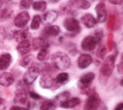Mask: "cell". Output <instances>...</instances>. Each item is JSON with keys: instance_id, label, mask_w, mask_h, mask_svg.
<instances>
[{"instance_id": "cell-1", "label": "cell", "mask_w": 123, "mask_h": 110, "mask_svg": "<svg viewBox=\"0 0 123 110\" xmlns=\"http://www.w3.org/2000/svg\"><path fill=\"white\" fill-rule=\"evenodd\" d=\"M115 61L114 55H110L105 59L99 72V80L101 84L104 85L107 82L114 69Z\"/></svg>"}, {"instance_id": "cell-2", "label": "cell", "mask_w": 123, "mask_h": 110, "mask_svg": "<svg viewBox=\"0 0 123 110\" xmlns=\"http://www.w3.org/2000/svg\"><path fill=\"white\" fill-rule=\"evenodd\" d=\"M51 60L52 66L57 70H64L68 69L71 64L69 56L63 52H57L52 55Z\"/></svg>"}, {"instance_id": "cell-3", "label": "cell", "mask_w": 123, "mask_h": 110, "mask_svg": "<svg viewBox=\"0 0 123 110\" xmlns=\"http://www.w3.org/2000/svg\"><path fill=\"white\" fill-rule=\"evenodd\" d=\"M40 74V70L37 67H30L25 73L23 81L26 85H29L37 79Z\"/></svg>"}, {"instance_id": "cell-4", "label": "cell", "mask_w": 123, "mask_h": 110, "mask_svg": "<svg viewBox=\"0 0 123 110\" xmlns=\"http://www.w3.org/2000/svg\"><path fill=\"white\" fill-rule=\"evenodd\" d=\"M95 74L92 72H87L84 74L80 78L78 82V88L81 90L89 88L95 78Z\"/></svg>"}, {"instance_id": "cell-5", "label": "cell", "mask_w": 123, "mask_h": 110, "mask_svg": "<svg viewBox=\"0 0 123 110\" xmlns=\"http://www.w3.org/2000/svg\"><path fill=\"white\" fill-rule=\"evenodd\" d=\"M30 19L29 13L26 11H23L18 14L14 19L15 26L19 28H24L28 23Z\"/></svg>"}, {"instance_id": "cell-6", "label": "cell", "mask_w": 123, "mask_h": 110, "mask_svg": "<svg viewBox=\"0 0 123 110\" xmlns=\"http://www.w3.org/2000/svg\"><path fill=\"white\" fill-rule=\"evenodd\" d=\"M100 99L96 91L91 93L87 95V98L84 105L83 110H92Z\"/></svg>"}, {"instance_id": "cell-7", "label": "cell", "mask_w": 123, "mask_h": 110, "mask_svg": "<svg viewBox=\"0 0 123 110\" xmlns=\"http://www.w3.org/2000/svg\"><path fill=\"white\" fill-rule=\"evenodd\" d=\"M60 32L61 29L60 27L58 26L54 25L44 28L41 32V37L46 40L51 37L58 36Z\"/></svg>"}, {"instance_id": "cell-8", "label": "cell", "mask_w": 123, "mask_h": 110, "mask_svg": "<svg viewBox=\"0 0 123 110\" xmlns=\"http://www.w3.org/2000/svg\"><path fill=\"white\" fill-rule=\"evenodd\" d=\"M97 14V22L100 23L105 22L107 19V12L105 4L104 3L98 4L95 7Z\"/></svg>"}, {"instance_id": "cell-9", "label": "cell", "mask_w": 123, "mask_h": 110, "mask_svg": "<svg viewBox=\"0 0 123 110\" xmlns=\"http://www.w3.org/2000/svg\"><path fill=\"white\" fill-rule=\"evenodd\" d=\"M96 45V43L92 36H88L86 37L82 40L81 47L82 49L86 52H91L93 51Z\"/></svg>"}, {"instance_id": "cell-10", "label": "cell", "mask_w": 123, "mask_h": 110, "mask_svg": "<svg viewBox=\"0 0 123 110\" xmlns=\"http://www.w3.org/2000/svg\"><path fill=\"white\" fill-rule=\"evenodd\" d=\"M12 62L11 54L7 52L3 53L0 55V71L7 70Z\"/></svg>"}, {"instance_id": "cell-11", "label": "cell", "mask_w": 123, "mask_h": 110, "mask_svg": "<svg viewBox=\"0 0 123 110\" xmlns=\"http://www.w3.org/2000/svg\"><path fill=\"white\" fill-rule=\"evenodd\" d=\"M54 84V79L50 74L42 75L40 80L39 85L43 89H49L53 87Z\"/></svg>"}, {"instance_id": "cell-12", "label": "cell", "mask_w": 123, "mask_h": 110, "mask_svg": "<svg viewBox=\"0 0 123 110\" xmlns=\"http://www.w3.org/2000/svg\"><path fill=\"white\" fill-rule=\"evenodd\" d=\"M63 25L65 29L69 32L75 31L80 27L79 22L73 17H69L65 19L63 22Z\"/></svg>"}, {"instance_id": "cell-13", "label": "cell", "mask_w": 123, "mask_h": 110, "mask_svg": "<svg viewBox=\"0 0 123 110\" xmlns=\"http://www.w3.org/2000/svg\"><path fill=\"white\" fill-rule=\"evenodd\" d=\"M58 16V13L56 11L54 10H49L43 15L42 22L44 25H50L56 20Z\"/></svg>"}, {"instance_id": "cell-14", "label": "cell", "mask_w": 123, "mask_h": 110, "mask_svg": "<svg viewBox=\"0 0 123 110\" xmlns=\"http://www.w3.org/2000/svg\"><path fill=\"white\" fill-rule=\"evenodd\" d=\"M29 37L30 33L27 29H25L16 30L14 31L13 34L14 39L18 43L22 41L28 40Z\"/></svg>"}, {"instance_id": "cell-15", "label": "cell", "mask_w": 123, "mask_h": 110, "mask_svg": "<svg viewBox=\"0 0 123 110\" xmlns=\"http://www.w3.org/2000/svg\"><path fill=\"white\" fill-rule=\"evenodd\" d=\"M32 46L33 50L36 51L43 48L49 49V44L41 37H37L32 40Z\"/></svg>"}, {"instance_id": "cell-16", "label": "cell", "mask_w": 123, "mask_h": 110, "mask_svg": "<svg viewBox=\"0 0 123 110\" xmlns=\"http://www.w3.org/2000/svg\"><path fill=\"white\" fill-rule=\"evenodd\" d=\"M93 61L92 57L86 54L81 55L78 59L77 65L79 68L85 69L88 67Z\"/></svg>"}, {"instance_id": "cell-17", "label": "cell", "mask_w": 123, "mask_h": 110, "mask_svg": "<svg viewBox=\"0 0 123 110\" xmlns=\"http://www.w3.org/2000/svg\"><path fill=\"white\" fill-rule=\"evenodd\" d=\"M15 96L14 102L15 103L20 105L27 104L28 101V97L25 90L18 89Z\"/></svg>"}, {"instance_id": "cell-18", "label": "cell", "mask_w": 123, "mask_h": 110, "mask_svg": "<svg viewBox=\"0 0 123 110\" xmlns=\"http://www.w3.org/2000/svg\"><path fill=\"white\" fill-rule=\"evenodd\" d=\"M13 75L10 72H4L0 76V85L4 87H9L14 82Z\"/></svg>"}, {"instance_id": "cell-19", "label": "cell", "mask_w": 123, "mask_h": 110, "mask_svg": "<svg viewBox=\"0 0 123 110\" xmlns=\"http://www.w3.org/2000/svg\"><path fill=\"white\" fill-rule=\"evenodd\" d=\"M17 50L21 56H25L31 50V45L29 40H25L19 43Z\"/></svg>"}, {"instance_id": "cell-20", "label": "cell", "mask_w": 123, "mask_h": 110, "mask_svg": "<svg viewBox=\"0 0 123 110\" xmlns=\"http://www.w3.org/2000/svg\"><path fill=\"white\" fill-rule=\"evenodd\" d=\"M83 24L88 29L94 27L97 24V20L91 13H87L83 15L81 18Z\"/></svg>"}, {"instance_id": "cell-21", "label": "cell", "mask_w": 123, "mask_h": 110, "mask_svg": "<svg viewBox=\"0 0 123 110\" xmlns=\"http://www.w3.org/2000/svg\"><path fill=\"white\" fill-rule=\"evenodd\" d=\"M68 4L73 7L83 10L90 7V4L87 0H68Z\"/></svg>"}, {"instance_id": "cell-22", "label": "cell", "mask_w": 123, "mask_h": 110, "mask_svg": "<svg viewBox=\"0 0 123 110\" xmlns=\"http://www.w3.org/2000/svg\"><path fill=\"white\" fill-rule=\"evenodd\" d=\"M35 60V57L32 54L26 55L20 59L19 65L21 66L27 68L31 67L34 64Z\"/></svg>"}, {"instance_id": "cell-23", "label": "cell", "mask_w": 123, "mask_h": 110, "mask_svg": "<svg viewBox=\"0 0 123 110\" xmlns=\"http://www.w3.org/2000/svg\"><path fill=\"white\" fill-rule=\"evenodd\" d=\"M69 4L65 3L62 5L60 7V12L64 15H70L71 16H76L77 15L78 12L73 8Z\"/></svg>"}, {"instance_id": "cell-24", "label": "cell", "mask_w": 123, "mask_h": 110, "mask_svg": "<svg viewBox=\"0 0 123 110\" xmlns=\"http://www.w3.org/2000/svg\"><path fill=\"white\" fill-rule=\"evenodd\" d=\"M70 93L68 91H64L59 94L55 97L53 100L56 105H60L63 103L66 102L69 99Z\"/></svg>"}, {"instance_id": "cell-25", "label": "cell", "mask_w": 123, "mask_h": 110, "mask_svg": "<svg viewBox=\"0 0 123 110\" xmlns=\"http://www.w3.org/2000/svg\"><path fill=\"white\" fill-rule=\"evenodd\" d=\"M69 75L67 72H62L59 74L54 79V84L53 87L57 86H60V85H64L67 83L68 81Z\"/></svg>"}, {"instance_id": "cell-26", "label": "cell", "mask_w": 123, "mask_h": 110, "mask_svg": "<svg viewBox=\"0 0 123 110\" xmlns=\"http://www.w3.org/2000/svg\"><path fill=\"white\" fill-rule=\"evenodd\" d=\"M80 103L81 100L78 97H74L61 104L60 106L64 109H72L79 105Z\"/></svg>"}, {"instance_id": "cell-27", "label": "cell", "mask_w": 123, "mask_h": 110, "mask_svg": "<svg viewBox=\"0 0 123 110\" xmlns=\"http://www.w3.org/2000/svg\"><path fill=\"white\" fill-rule=\"evenodd\" d=\"M13 13L12 10L8 8L0 9V22H4L11 19Z\"/></svg>"}, {"instance_id": "cell-28", "label": "cell", "mask_w": 123, "mask_h": 110, "mask_svg": "<svg viewBox=\"0 0 123 110\" xmlns=\"http://www.w3.org/2000/svg\"><path fill=\"white\" fill-rule=\"evenodd\" d=\"M49 51L48 48H43L38 52L37 59L40 61H44L49 59Z\"/></svg>"}, {"instance_id": "cell-29", "label": "cell", "mask_w": 123, "mask_h": 110, "mask_svg": "<svg viewBox=\"0 0 123 110\" xmlns=\"http://www.w3.org/2000/svg\"><path fill=\"white\" fill-rule=\"evenodd\" d=\"M47 7V3L43 0H40L33 4V9L39 12H43L44 11Z\"/></svg>"}, {"instance_id": "cell-30", "label": "cell", "mask_w": 123, "mask_h": 110, "mask_svg": "<svg viewBox=\"0 0 123 110\" xmlns=\"http://www.w3.org/2000/svg\"><path fill=\"white\" fill-rule=\"evenodd\" d=\"M65 48L68 52L72 56H74L77 54V48L76 44L72 41H68L65 44Z\"/></svg>"}, {"instance_id": "cell-31", "label": "cell", "mask_w": 123, "mask_h": 110, "mask_svg": "<svg viewBox=\"0 0 123 110\" xmlns=\"http://www.w3.org/2000/svg\"><path fill=\"white\" fill-rule=\"evenodd\" d=\"M56 106L53 100H47L41 104L40 110H55Z\"/></svg>"}, {"instance_id": "cell-32", "label": "cell", "mask_w": 123, "mask_h": 110, "mask_svg": "<svg viewBox=\"0 0 123 110\" xmlns=\"http://www.w3.org/2000/svg\"><path fill=\"white\" fill-rule=\"evenodd\" d=\"M42 23V18L39 15H35L34 16L31 23L30 24V28L33 30H36L40 28Z\"/></svg>"}, {"instance_id": "cell-33", "label": "cell", "mask_w": 123, "mask_h": 110, "mask_svg": "<svg viewBox=\"0 0 123 110\" xmlns=\"http://www.w3.org/2000/svg\"><path fill=\"white\" fill-rule=\"evenodd\" d=\"M107 53V49L105 44H101L98 48L96 56L98 58L103 59Z\"/></svg>"}, {"instance_id": "cell-34", "label": "cell", "mask_w": 123, "mask_h": 110, "mask_svg": "<svg viewBox=\"0 0 123 110\" xmlns=\"http://www.w3.org/2000/svg\"><path fill=\"white\" fill-rule=\"evenodd\" d=\"M93 37L94 38L96 44L100 43L104 37V33L103 31L101 29H96L93 34Z\"/></svg>"}, {"instance_id": "cell-35", "label": "cell", "mask_w": 123, "mask_h": 110, "mask_svg": "<svg viewBox=\"0 0 123 110\" xmlns=\"http://www.w3.org/2000/svg\"><path fill=\"white\" fill-rule=\"evenodd\" d=\"M34 0H21L20 7L21 9H27L33 4Z\"/></svg>"}, {"instance_id": "cell-36", "label": "cell", "mask_w": 123, "mask_h": 110, "mask_svg": "<svg viewBox=\"0 0 123 110\" xmlns=\"http://www.w3.org/2000/svg\"><path fill=\"white\" fill-rule=\"evenodd\" d=\"M92 110H107V108L105 103L100 99Z\"/></svg>"}, {"instance_id": "cell-37", "label": "cell", "mask_w": 123, "mask_h": 110, "mask_svg": "<svg viewBox=\"0 0 123 110\" xmlns=\"http://www.w3.org/2000/svg\"><path fill=\"white\" fill-rule=\"evenodd\" d=\"M81 27H80L79 28H78L77 29H76L75 31H72V32H68V33H67L66 34V36L69 37V38H72L76 37L77 35H78L81 31Z\"/></svg>"}, {"instance_id": "cell-38", "label": "cell", "mask_w": 123, "mask_h": 110, "mask_svg": "<svg viewBox=\"0 0 123 110\" xmlns=\"http://www.w3.org/2000/svg\"><path fill=\"white\" fill-rule=\"evenodd\" d=\"M29 95L31 98L35 100H38L41 98V96L34 91H30L29 92Z\"/></svg>"}, {"instance_id": "cell-39", "label": "cell", "mask_w": 123, "mask_h": 110, "mask_svg": "<svg viewBox=\"0 0 123 110\" xmlns=\"http://www.w3.org/2000/svg\"><path fill=\"white\" fill-rule=\"evenodd\" d=\"M9 110H29L27 108L21 107L19 106H12Z\"/></svg>"}, {"instance_id": "cell-40", "label": "cell", "mask_w": 123, "mask_h": 110, "mask_svg": "<svg viewBox=\"0 0 123 110\" xmlns=\"http://www.w3.org/2000/svg\"><path fill=\"white\" fill-rule=\"evenodd\" d=\"M109 1L111 4L118 5H121L123 3V0H109Z\"/></svg>"}, {"instance_id": "cell-41", "label": "cell", "mask_w": 123, "mask_h": 110, "mask_svg": "<svg viewBox=\"0 0 123 110\" xmlns=\"http://www.w3.org/2000/svg\"><path fill=\"white\" fill-rule=\"evenodd\" d=\"M117 71L118 73L120 74H122L123 72V62L121 61L119 65H118V66L117 67Z\"/></svg>"}, {"instance_id": "cell-42", "label": "cell", "mask_w": 123, "mask_h": 110, "mask_svg": "<svg viewBox=\"0 0 123 110\" xmlns=\"http://www.w3.org/2000/svg\"><path fill=\"white\" fill-rule=\"evenodd\" d=\"M123 109V103L121 102L118 104L113 110H122Z\"/></svg>"}, {"instance_id": "cell-43", "label": "cell", "mask_w": 123, "mask_h": 110, "mask_svg": "<svg viewBox=\"0 0 123 110\" xmlns=\"http://www.w3.org/2000/svg\"><path fill=\"white\" fill-rule=\"evenodd\" d=\"M6 103L5 99L3 98L0 97V109H1L3 107H4Z\"/></svg>"}, {"instance_id": "cell-44", "label": "cell", "mask_w": 123, "mask_h": 110, "mask_svg": "<svg viewBox=\"0 0 123 110\" xmlns=\"http://www.w3.org/2000/svg\"><path fill=\"white\" fill-rule=\"evenodd\" d=\"M60 0H48L49 3L50 4H56L58 3Z\"/></svg>"}, {"instance_id": "cell-45", "label": "cell", "mask_w": 123, "mask_h": 110, "mask_svg": "<svg viewBox=\"0 0 123 110\" xmlns=\"http://www.w3.org/2000/svg\"><path fill=\"white\" fill-rule=\"evenodd\" d=\"M58 41H59L60 43H62V42L64 41V37H62V36L60 37L59 38Z\"/></svg>"}, {"instance_id": "cell-46", "label": "cell", "mask_w": 123, "mask_h": 110, "mask_svg": "<svg viewBox=\"0 0 123 110\" xmlns=\"http://www.w3.org/2000/svg\"><path fill=\"white\" fill-rule=\"evenodd\" d=\"M11 0H2V1L4 3H8V2H10V1H11Z\"/></svg>"}, {"instance_id": "cell-47", "label": "cell", "mask_w": 123, "mask_h": 110, "mask_svg": "<svg viewBox=\"0 0 123 110\" xmlns=\"http://www.w3.org/2000/svg\"><path fill=\"white\" fill-rule=\"evenodd\" d=\"M3 2L2 1H1V0H0V9H1V8L3 6Z\"/></svg>"}, {"instance_id": "cell-48", "label": "cell", "mask_w": 123, "mask_h": 110, "mask_svg": "<svg viewBox=\"0 0 123 110\" xmlns=\"http://www.w3.org/2000/svg\"><path fill=\"white\" fill-rule=\"evenodd\" d=\"M120 84L121 86L123 87V79H122V80H121V81H120Z\"/></svg>"}, {"instance_id": "cell-49", "label": "cell", "mask_w": 123, "mask_h": 110, "mask_svg": "<svg viewBox=\"0 0 123 110\" xmlns=\"http://www.w3.org/2000/svg\"><path fill=\"white\" fill-rule=\"evenodd\" d=\"M1 1H2V0H1Z\"/></svg>"}]
</instances>
